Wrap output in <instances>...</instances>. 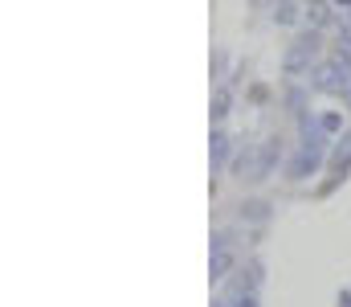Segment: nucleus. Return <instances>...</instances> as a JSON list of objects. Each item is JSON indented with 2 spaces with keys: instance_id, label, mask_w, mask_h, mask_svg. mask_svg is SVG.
<instances>
[{
  "instance_id": "obj_4",
  "label": "nucleus",
  "mask_w": 351,
  "mask_h": 307,
  "mask_svg": "<svg viewBox=\"0 0 351 307\" xmlns=\"http://www.w3.org/2000/svg\"><path fill=\"white\" fill-rule=\"evenodd\" d=\"M233 271H237V250H233V242H229V246H217L213 258H208V279L221 283V279H233Z\"/></svg>"
},
{
  "instance_id": "obj_8",
  "label": "nucleus",
  "mask_w": 351,
  "mask_h": 307,
  "mask_svg": "<svg viewBox=\"0 0 351 307\" xmlns=\"http://www.w3.org/2000/svg\"><path fill=\"white\" fill-rule=\"evenodd\" d=\"M241 221H254V225L269 221V201H245L241 205Z\"/></svg>"
},
{
  "instance_id": "obj_6",
  "label": "nucleus",
  "mask_w": 351,
  "mask_h": 307,
  "mask_svg": "<svg viewBox=\"0 0 351 307\" xmlns=\"http://www.w3.org/2000/svg\"><path fill=\"white\" fill-rule=\"evenodd\" d=\"M229 135L225 131H213V139H208V164H213V172H221L225 168V160H229Z\"/></svg>"
},
{
  "instance_id": "obj_10",
  "label": "nucleus",
  "mask_w": 351,
  "mask_h": 307,
  "mask_svg": "<svg viewBox=\"0 0 351 307\" xmlns=\"http://www.w3.org/2000/svg\"><path fill=\"white\" fill-rule=\"evenodd\" d=\"M319 127H323L331 139H339V135H343V115H339V111H323V115H319Z\"/></svg>"
},
{
  "instance_id": "obj_3",
  "label": "nucleus",
  "mask_w": 351,
  "mask_h": 307,
  "mask_svg": "<svg viewBox=\"0 0 351 307\" xmlns=\"http://www.w3.org/2000/svg\"><path fill=\"white\" fill-rule=\"evenodd\" d=\"M323 156H327V148H302V144H298L294 160L286 164V177H290V181H306V177H315L319 164H323Z\"/></svg>"
},
{
  "instance_id": "obj_9",
  "label": "nucleus",
  "mask_w": 351,
  "mask_h": 307,
  "mask_svg": "<svg viewBox=\"0 0 351 307\" xmlns=\"http://www.w3.org/2000/svg\"><path fill=\"white\" fill-rule=\"evenodd\" d=\"M229 106H233V87H217V95H213V119L221 123L229 115Z\"/></svg>"
},
{
  "instance_id": "obj_1",
  "label": "nucleus",
  "mask_w": 351,
  "mask_h": 307,
  "mask_svg": "<svg viewBox=\"0 0 351 307\" xmlns=\"http://www.w3.org/2000/svg\"><path fill=\"white\" fill-rule=\"evenodd\" d=\"M311 87L315 91H323V95H351V62L348 58H331V62H323V66H315V74H311Z\"/></svg>"
},
{
  "instance_id": "obj_2",
  "label": "nucleus",
  "mask_w": 351,
  "mask_h": 307,
  "mask_svg": "<svg viewBox=\"0 0 351 307\" xmlns=\"http://www.w3.org/2000/svg\"><path fill=\"white\" fill-rule=\"evenodd\" d=\"M315 58H319V37H315V33H306V37H298V41L286 49L282 70H286L290 78H298V74H306V70L315 66Z\"/></svg>"
},
{
  "instance_id": "obj_12",
  "label": "nucleus",
  "mask_w": 351,
  "mask_h": 307,
  "mask_svg": "<svg viewBox=\"0 0 351 307\" xmlns=\"http://www.w3.org/2000/svg\"><path fill=\"white\" fill-rule=\"evenodd\" d=\"M286 102H290V111H294V115H302V111H306V95H302L298 87H290V91H286Z\"/></svg>"
},
{
  "instance_id": "obj_15",
  "label": "nucleus",
  "mask_w": 351,
  "mask_h": 307,
  "mask_svg": "<svg viewBox=\"0 0 351 307\" xmlns=\"http://www.w3.org/2000/svg\"><path fill=\"white\" fill-rule=\"evenodd\" d=\"M348 102H351V95H348Z\"/></svg>"
},
{
  "instance_id": "obj_11",
  "label": "nucleus",
  "mask_w": 351,
  "mask_h": 307,
  "mask_svg": "<svg viewBox=\"0 0 351 307\" xmlns=\"http://www.w3.org/2000/svg\"><path fill=\"white\" fill-rule=\"evenodd\" d=\"M274 21H278V25H294V21H298V12H294V4H286V0H282V4L274 8Z\"/></svg>"
},
{
  "instance_id": "obj_5",
  "label": "nucleus",
  "mask_w": 351,
  "mask_h": 307,
  "mask_svg": "<svg viewBox=\"0 0 351 307\" xmlns=\"http://www.w3.org/2000/svg\"><path fill=\"white\" fill-rule=\"evenodd\" d=\"M278 164H282V139L269 135L265 144H258V181H265Z\"/></svg>"
},
{
  "instance_id": "obj_7",
  "label": "nucleus",
  "mask_w": 351,
  "mask_h": 307,
  "mask_svg": "<svg viewBox=\"0 0 351 307\" xmlns=\"http://www.w3.org/2000/svg\"><path fill=\"white\" fill-rule=\"evenodd\" d=\"M331 172H351V131H343L331 148Z\"/></svg>"
},
{
  "instance_id": "obj_13",
  "label": "nucleus",
  "mask_w": 351,
  "mask_h": 307,
  "mask_svg": "<svg viewBox=\"0 0 351 307\" xmlns=\"http://www.w3.org/2000/svg\"><path fill=\"white\" fill-rule=\"evenodd\" d=\"M306 16H311V25H315V29H319V25H327V4H319V0H315V4L306 8Z\"/></svg>"
},
{
  "instance_id": "obj_14",
  "label": "nucleus",
  "mask_w": 351,
  "mask_h": 307,
  "mask_svg": "<svg viewBox=\"0 0 351 307\" xmlns=\"http://www.w3.org/2000/svg\"><path fill=\"white\" fill-rule=\"evenodd\" d=\"M339 307H351V291H343V295H339Z\"/></svg>"
}]
</instances>
